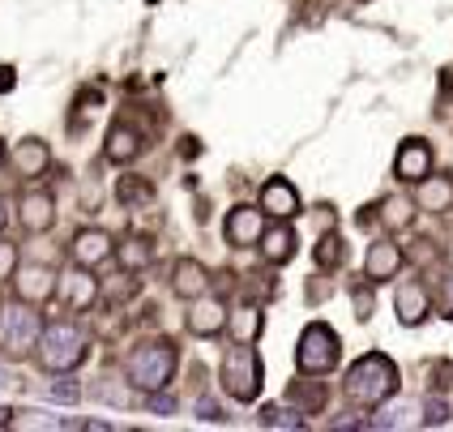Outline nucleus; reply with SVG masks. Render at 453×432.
<instances>
[{
  "label": "nucleus",
  "instance_id": "f257e3e1",
  "mask_svg": "<svg viewBox=\"0 0 453 432\" xmlns=\"http://www.w3.org/2000/svg\"><path fill=\"white\" fill-rule=\"evenodd\" d=\"M398 364L389 356H380V351H368L364 359H355L351 368H347V382H342V390H347V398H351L355 407L364 411H377L380 403H389L394 394H398Z\"/></svg>",
  "mask_w": 453,
  "mask_h": 432
},
{
  "label": "nucleus",
  "instance_id": "f03ea898",
  "mask_svg": "<svg viewBox=\"0 0 453 432\" xmlns=\"http://www.w3.org/2000/svg\"><path fill=\"white\" fill-rule=\"evenodd\" d=\"M176 347L167 343V338H150V343H142V347H133L125 359V377L133 390H146V394H154V390H167L172 385V377H176Z\"/></svg>",
  "mask_w": 453,
  "mask_h": 432
},
{
  "label": "nucleus",
  "instance_id": "7ed1b4c3",
  "mask_svg": "<svg viewBox=\"0 0 453 432\" xmlns=\"http://www.w3.org/2000/svg\"><path fill=\"white\" fill-rule=\"evenodd\" d=\"M35 351H39V364L48 373H73L77 364L90 356V338L73 321H51V326H43Z\"/></svg>",
  "mask_w": 453,
  "mask_h": 432
},
{
  "label": "nucleus",
  "instance_id": "20e7f679",
  "mask_svg": "<svg viewBox=\"0 0 453 432\" xmlns=\"http://www.w3.org/2000/svg\"><path fill=\"white\" fill-rule=\"evenodd\" d=\"M219 377H223V390L235 403H252L261 394V382H265V368H261L257 347L252 343H235L223 356V364H219Z\"/></svg>",
  "mask_w": 453,
  "mask_h": 432
},
{
  "label": "nucleus",
  "instance_id": "39448f33",
  "mask_svg": "<svg viewBox=\"0 0 453 432\" xmlns=\"http://www.w3.org/2000/svg\"><path fill=\"white\" fill-rule=\"evenodd\" d=\"M338 356H342V338L329 330L326 321H312V326L300 334V343H296V368H300L303 377L329 373V368L338 364Z\"/></svg>",
  "mask_w": 453,
  "mask_h": 432
},
{
  "label": "nucleus",
  "instance_id": "423d86ee",
  "mask_svg": "<svg viewBox=\"0 0 453 432\" xmlns=\"http://www.w3.org/2000/svg\"><path fill=\"white\" fill-rule=\"evenodd\" d=\"M39 334H43V317L35 312V305L13 300V305L0 308V347L9 356H26L39 347Z\"/></svg>",
  "mask_w": 453,
  "mask_h": 432
},
{
  "label": "nucleus",
  "instance_id": "0eeeda50",
  "mask_svg": "<svg viewBox=\"0 0 453 432\" xmlns=\"http://www.w3.org/2000/svg\"><path fill=\"white\" fill-rule=\"evenodd\" d=\"M257 205H261V214H265V219H274V223H287V219H296V214L303 210L300 189H296L287 176H270V180H265V184H261V197H257Z\"/></svg>",
  "mask_w": 453,
  "mask_h": 432
},
{
  "label": "nucleus",
  "instance_id": "6e6552de",
  "mask_svg": "<svg viewBox=\"0 0 453 432\" xmlns=\"http://www.w3.org/2000/svg\"><path fill=\"white\" fill-rule=\"evenodd\" d=\"M13 291H18V300L26 305H48L51 296H56V287H60V274L48 270V266H35V261H26L13 270Z\"/></svg>",
  "mask_w": 453,
  "mask_h": 432
},
{
  "label": "nucleus",
  "instance_id": "1a4fd4ad",
  "mask_svg": "<svg viewBox=\"0 0 453 432\" xmlns=\"http://www.w3.org/2000/svg\"><path fill=\"white\" fill-rule=\"evenodd\" d=\"M261 231H265L261 205H235L223 223V235H226L231 249H252V244H261Z\"/></svg>",
  "mask_w": 453,
  "mask_h": 432
},
{
  "label": "nucleus",
  "instance_id": "9d476101",
  "mask_svg": "<svg viewBox=\"0 0 453 432\" xmlns=\"http://www.w3.org/2000/svg\"><path fill=\"white\" fill-rule=\"evenodd\" d=\"M188 317H184V326H188V334H197V338H219V334L226 330V305L223 300H214V296H197V300H188Z\"/></svg>",
  "mask_w": 453,
  "mask_h": 432
},
{
  "label": "nucleus",
  "instance_id": "9b49d317",
  "mask_svg": "<svg viewBox=\"0 0 453 432\" xmlns=\"http://www.w3.org/2000/svg\"><path fill=\"white\" fill-rule=\"evenodd\" d=\"M394 176L403 180V184H419L424 176H432V146L428 142H419V137L403 142L398 154H394Z\"/></svg>",
  "mask_w": 453,
  "mask_h": 432
},
{
  "label": "nucleus",
  "instance_id": "f8f14e48",
  "mask_svg": "<svg viewBox=\"0 0 453 432\" xmlns=\"http://www.w3.org/2000/svg\"><path fill=\"white\" fill-rule=\"evenodd\" d=\"M406 266V253L394 240H377L368 253H364V279L368 282H389L398 279V270Z\"/></svg>",
  "mask_w": 453,
  "mask_h": 432
},
{
  "label": "nucleus",
  "instance_id": "ddd939ff",
  "mask_svg": "<svg viewBox=\"0 0 453 432\" xmlns=\"http://www.w3.org/2000/svg\"><path fill=\"white\" fill-rule=\"evenodd\" d=\"M142 150H146V137H142V128L128 125V120H116V125L107 128V146H103V154L111 158V163H133V158H142Z\"/></svg>",
  "mask_w": 453,
  "mask_h": 432
},
{
  "label": "nucleus",
  "instance_id": "4468645a",
  "mask_svg": "<svg viewBox=\"0 0 453 432\" xmlns=\"http://www.w3.org/2000/svg\"><path fill=\"white\" fill-rule=\"evenodd\" d=\"M394 312H398V321L403 326H424L428 321V312H432V296H428V287L419 279H411L398 287V296H394Z\"/></svg>",
  "mask_w": 453,
  "mask_h": 432
},
{
  "label": "nucleus",
  "instance_id": "2eb2a0df",
  "mask_svg": "<svg viewBox=\"0 0 453 432\" xmlns=\"http://www.w3.org/2000/svg\"><path fill=\"white\" fill-rule=\"evenodd\" d=\"M22 228L30 235H43V231L56 223V197H51L48 189H35V193H22Z\"/></svg>",
  "mask_w": 453,
  "mask_h": 432
},
{
  "label": "nucleus",
  "instance_id": "dca6fc26",
  "mask_svg": "<svg viewBox=\"0 0 453 432\" xmlns=\"http://www.w3.org/2000/svg\"><path fill=\"white\" fill-rule=\"evenodd\" d=\"M51 167V150L48 142H39V137H26V142H18V150H13V172L22 180H39L48 176Z\"/></svg>",
  "mask_w": 453,
  "mask_h": 432
},
{
  "label": "nucleus",
  "instance_id": "f3484780",
  "mask_svg": "<svg viewBox=\"0 0 453 432\" xmlns=\"http://www.w3.org/2000/svg\"><path fill=\"white\" fill-rule=\"evenodd\" d=\"M116 253V244H111V235L107 231H99V228H86V231H77L73 235V261L77 266H103L107 257Z\"/></svg>",
  "mask_w": 453,
  "mask_h": 432
},
{
  "label": "nucleus",
  "instance_id": "a211bd4d",
  "mask_svg": "<svg viewBox=\"0 0 453 432\" xmlns=\"http://www.w3.org/2000/svg\"><path fill=\"white\" fill-rule=\"evenodd\" d=\"M205 287H210V274H205L202 261H193V257H180L176 270H172V291H176L180 300H197Z\"/></svg>",
  "mask_w": 453,
  "mask_h": 432
},
{
  "label": "nucleus",
  "instance_id": "6ab92c4d",
  "mask_svg": "<svg viewBox=\"0 0 453 432\" xmlns=\"http://www.w3.org/2000/svg\"><path fill=\"white\" fill-rule=\"evenodd\" d=\"M415 205L428 214H445L453 205V180L449 176H424L415 184Z\"/></svg>",
  "mask_w": 453,
  "mask_h": 432
},
{
  "label": "nucleus",
  "instance_id": "aec40b11",
  "mask_svg": "<svg viewBox=\"0 0 453 432\" xmlns=\"http://www.w3.org/2000/svg\"><path fill=\"white\" fill-rule=\"evenodd\" d=\"M296 249H300V240H296V231L287 228V223L261 231V257H265L270 266H287V261L296 257Z\"/></svg>",
  "mask_w": 453,
  "mask_h": 432
},
{
  "label": "nucleus",
  "instance_id": "412c9836",
  "mask_svg": "<svg viewBox=\"0 0 453 432\" xmlns=\"http://www.w3.org/2000/svg\"><path fill=\"white\" fill-rule=\"evenodd\" d=\"M60 291H65V305L69 308H90V300H95V274H90V266H77L73 274H65Z\"/></svg>",
  "mask_w": 453,
  "mask_h": 432
},
{
  "label": "nucleus",
  "instance_id": "4be33fe9",
  "mask_svg": "<svg viewBox=\"0 0 453 432\" xmlns=\"http://www.w3.org/2000/svg\"><path fill=\"white\" fill-rule=\"evenodd\" d=\"M265 330V312L261 308H240V312H231V334H235V343H257Z\"/></svg>",
  "mask_w": 453,
  "mask_h": 432
},
{
  "label": "nucleus",
  "instance_id": "5701e85b",
  "mask_svg": "<svg viewBox=\"0 0 453 432\" xmlns=\"http://www.w3.org/2000/svg\"><path fill=\"white\" fill-rule=\"evenodd\" d=\"M415 210H419V205L406 202V197H389V202L380 205V223H385L389 231H403V228L415 223Z\"/></svg>",
  "mask_w": 453,
  "mask_h": 432
},
{
  "label": "nucleus",
  "instance_id": "b1692460",
  "mask_svg": "<svg viewBox=\"0 0 453 432\" xmlns=\"http://www.w3.org/2000/svg\"><path fill=\"white\" fill-rule=\"evenodd\" d=\"M150 257H154V249H150V240H142V235H128L125 244H120V266L125 270H146L150 266Z\"/></svg>",
  "mask_w": 453,
  "mask_h": 432
},
{
  "label": "nucleus",
  "instance_id": "393cba45",
  "mask_svg": "<svg viewBox=\"0 0 453 432\" xmlns=\"http://www.w3.org/2000/svg\"><path fill=\"white\" fill-rule=\"evenodd\" d=\"M116 197H120V205H142V202H150L154 197V189L146 184V180H137V176H125L120 180V189H116Z\"/></svg>",
  "mask_w": 453,
  "mask_h": 432
},
{
  "label": "nucleus",
  "instance_id": "a878e982",
  "mask_svg": "<svg viewBox=\"0 0 453 432\" xmlns=\"http://www.w3.org/2000/svg\"><path fill=\"white\" fill-rule=\"evenodd\" d=\"M347 261V244L338 240V235H321V244H317V266L321 270H334V266H342Z\"/></svg>",
  "mask_w": 453,
  "mask_h": 432
},
{
  "label": "nucleus",
  "instance_id": "bb28decb",
  "mask_svg": "<svg viewBox=\"0 0 453 432\" xmlns=\"http://www.w3.org/2000/svg\"><path fill=\"white\" fill-rule=\"evenodd\" d=\"M261 424H270V428H303V420H300V411L296 415H287V411H261Z\"/></svg>",
  "mask_w": 453,
  "mask_h": 432
},
{
  "label": "nucleus",
  "instance_id": "cd10ccee",
  "mask_svg": "<svg viewBox=\"0 0 453 432\" xmlns=\"http://www.w3.org/2000/svg\"><path fill=\"white\" fill-rule=\"evenodd\" d=\"M13 270H18V249L13 244H0V282L13 279Z\"/></svg>",
  "mask_w": 453,
  "mask_h": 432
},
{
  "label": "nucleus",
  "instance_id": "c85d7f7f",
  "mask_svg": "<svg viewBox=\"0 0 453 432\" xmlns=\"http://www.w3.org/2000/svg\"><path fill=\"white\" fill-rule=\"evenodd\" d=\"M428 415H424V424H445V420H449V411H445V403H441V398H428Z\"/></svg>",
  "mask_w": 453,
  "mask_h": 432
},
{
  "label": "nucleus",
  "instance_id": "c756f323",
  "mask_svg": "<svg viewBox=\"0 0 453 432\" xmlns=\"http://www.w3.org/2000/svg\"><path fill=\"white\" fill-rule=\"evenodd\" d=\"M441 308H445V317L453 321V270L445 274V282H441Z\"/></svg>",
  "mask_w": 453,
  "mask_h": 432
},
{
  "label": "nucleus",
  "instance_id": "7c9ffc66",
  "mask_svg": "<svg viewBox=\"0 0 453 432\" xmlns=\"http://www.w3.org/2000/svg\"><path fill=\"white\" fill-rule=\"evenodd\" d=\"M355 317H359V321L372 317V296H368V291H355Z\"/></svg>",
  "mask_w": 453,
  "mask_h": 432
},
{
  "label": "nucleus",
  "instance_id": "2f4dec72",
  "mask_svg": "<svg viewBox=\"0 0 453 432\" xmlns=\"http://www.w3.org/2000/svg\"><path fill=\"white\" fill-rule=\"evenodd\" d=\"M18 86V73H13V65H0V95H9Z\"/></svg>",
  "mask_w": 453,
  "mask_h": 432
},
{
  "label": "nucleus",
  "instance_id": "473e14b6",
  "mask_svg": "<svg viewBox=\"0 0 453 432\" xmlns=\"http://www.w3.org/2000/svg\"><path fill=\"white\" fill-rule=\"evenodd\" d=\"M150 411H163V415H172V411H176V403H172L167 394H158V390H154V398H150Z\"/></svg>",
  "mask_w": 453,
  "mask_h": 432
},
{
  "label": "nucleus",
  "instance_id": "72a5a7b5",
  "mask_svg": "<svg viewBox=\"0 0 453 432\" xmlns=\"http://www.w3.org/2000/svg\"><path fill=\"white\" fill-rule=\"evenodd\" d=\"M4 223H9V210H4V202H0V231H4Z\"/></svg>",
  "mask_w": 453,
  "mask_h": 432
},
{
  "label": "nucleus",
  "instance_id": "f704fd0d",
  "mask_svg": "<svg viewBox=\"0 0 453 432\" xmlns=\"http://www.w3.org/2000/svg\"><path fill=\"white\" fill-rule=\"evenodd\" d=\"M0 163H4V142H0Z\"/></svg>",
  "mask_w": 453,
  "mask_h": 432
}]
</instances>
